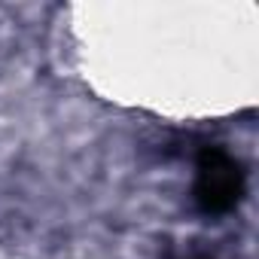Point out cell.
Returning <instances> with one entry per match:
<instances>
[{"label": "cell", "instance_id": "1", "mask_svg": "<svg viewBox=\"0 0 259 259\" xmlns=\"http://www.w3.org/2000/svg\"><path fill=\"white\" fill-rule=\"evenodd\" d=\"M244 195V171L241 165L220 147H207L198 156V180H195V201L207 213L232 210Z\"/></svg>", "mask_w": 259, "mask_h": 259}]
</instances>
